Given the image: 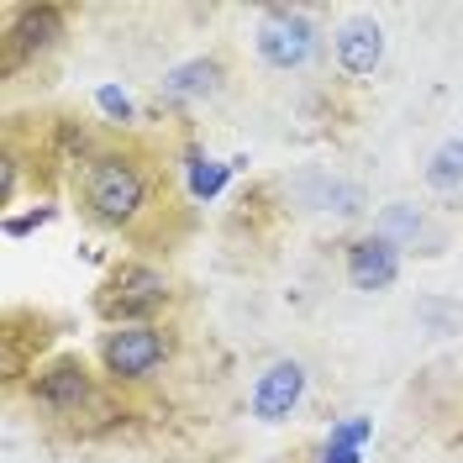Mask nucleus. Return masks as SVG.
I'll return each instance as SVG.
<instances>
[{"mask_svg": "<svg viewBox=\"0 0 463 463\" xmlns=\"http://www.w3.org/2000/svg\"><path fill=\"white\" fill-rule=\"evenodd\" d=\"M216 80H222V69L211 58H195V63H179L169 80H164V90H169L174 100H195V95H211Z\"/></svg>", "mask_w": 463, "mask_h": 463, "instance_id": "obj_9", "label": "nucleus"}, {"mask_svg": "<svg viewBox=\"0 0 463 463\" xmlns=\"http://www.w3.org/2000/svg\"><path fill=\"white\" fill-rule=\"evenodd\" d=\"M232 164H216V158H190V195L195 201H216L227 190Z\"/></svg>", "mask_w": 463, "mask_h": 463, "instance_id": "obj_12", "label": "nucleus"}, {"mask_svg": "<svg viewBox=\"0 0 463 463\" xmlns=\"http://www.w3.org/2000/svg\"><path fill=\"white\" fill-rule=\"evenodd\" d=\"M411 232H421V216H416V211H405V205L384 211V222H379V237H390V242L401 248V237H411Z\"/></svg>", "mask_w": 463, "mask_h": 463, "instance_id": "obj_13", "label": "nucleus"}, {"mask_svg": "<svg viewBox=\"0 0 463 463\" xmlns=\"http://www.w3.org/2000/svg\"><path fill=\"white\" fill-rule=\"evenodd\" d=\"M100 358H106V369L116 379H143L169 358V343H164L158 326L137 321V326H116L111 337H106V347H100Z\"/></svg>", "mask_w": 463, "mask_h": 463, "instance_id": "obj_3", "label": "nucleus"}, {"mask_svg": "<svg viewBox=\"0 0 463 463\" xmlns=\"http://www.w3.org/2000/svg\"><path fill=\"white\" fill-rule=\"evenodd\" d=\"M317 53V27L306 11H289V5H274L263 11L259 22V58L269 69H300L306 58Z\"/></svg>", "mask_w": 463, "mask_h": 463, "instance_id": "obj_2", "label": "nucleus"}, {"mask_svg": "<svg viewBox=\"0 0 463 463\" xmlns=\"http://www.w3.org/2000/svg\"><path fill=\"white\" fill-rule=\"evenodd\" d=\"M32 395L48 405V411H74V405L90 401V374L80 358H58V364H48L43 374L32 379Z\"/></svg>", "mask_w": 463, "mask_h": 463, "instance_id": "obj_7", "label": "nucleus"}, {"mask_svg": "<svg viewBox=\"0 0 463 463\" xmlns=\"http://www.w3.org/2000/svg\"><path fill=\"white\" fill-rule=\"evenodd\" d=\"M427 184H432V190H458L463 184V137H448V143L427 158Z\"/></svg>", "mask_w": 463, "mask_h": 463, "instance_id": "obj_10", "label": "nucleus"}, {"mask_svg": "<svg viewBox=\"0 0 463 463\" xmlns=\"http://www.w3.org/2000/svg\"><path fill=\"white\" fill-rule=\"evenodd\" d=\"M48 222H53V205H43V211H27V216H11V222H5V237H27V232L48 227Z\"/></svg>", "mask_w": 463, "mask_h": 463, "instance_id": "obj_15", "label": "nucleus"}, {"mask_svg": "<svg viewBox=\"0 0 463 463\" xmlns=\"http://www.w3.org/2000/svg\"><path fill=\"white\" fill-rule=\"evenodd\" d=\"M58 22H63V16H58L53 5H27V11L16 16V32H11V37H22V48H48Z\"/></svg>", "mask_w": 463, "mask_h": 463, "instance_id": "obj_11", "label": "nucleus"}, {"mask_svg": "<svg viewBox=\"0 0 463 463\" xmlns=\"http://www.w3.org/2000/svg\"><path fill=\"white\" fill-rule=\"evenodd\" d=\"M143 174L132 169L127 158H95L90 164V179H85V201L100 222H132L143 211Z\"/></svg>", "mask_w": 463, "mask_h": 463, "instance_id": "obj_1", "label": "nucleus"}, {"mask_svg": "<svg viewBox=\"0 0 463 463\" xmlns=\"http://www.w3.org/2000/svg\"><path fill=\"white\" fill-rule=\"evenodd\" d=\"M306 395V369L295 364V358H279V364H269L253 384V416L259 421H285L289 411L300 405Z\"/></svg>", "mask_w": 463, "mask_h": 463, "instance_id": "obj_6", "label": "nucleus"}, {"mask_svg": "<svg viewBox=\"0 0 463 463\" xmlns=\"http://www.w3.org/2000/svg\"><path fill=\"white\" fill-rule=\"evenodd\" d=\"M379 58H384V32H379V22L353 16V22L337 32V63H343L347 74H374Z\"/></svg>", "mask_w": 463, "mask_h": 463, "instance_id": "obj_8", "label": "nucleus"}, {"mask_svg": "<svg viewBox=\"0 0 463 463\" xmlns=\"http://www.w3.org/2000/svg\"><path fill=\"white\" fill-rule=\"evenodd\" d=\"M95 106L111 116V121H132V95H127V90H116V85L95 90Z\"/></svg>", "mask_w": 463, "mask_h": 463, "instance_id": "obj_14", "label": "nucleus"}, {"mask_svg": "<svg viewBox=\"0 0 463 463\" xmlns=\"http://www.w3.org/2000/svg\"><path fill=\"white\" fill-rule=\"evenodd\" d=\"M395 274H401V248L390 242V237H358L353 248H347V285L364 289V295H374V289H390L395 285Z\"/></svg>", "mask_w": 463, "mask_h": 463, "instance_id": "obj_5", "label": "nucleus"}, {"mask_svg": "<svg viewBox=\"0 0 463 463\" xmlns=\"http://www.w3.org/2000/svg\"><path fill=\"white\" fill-rule=\"evenodd\" d=\"M158 306H164V274L143 269V263H127L100 295V311L111 321H127V326H137V317L158 311Z\"/></svg>", "mask_w": 463, "mask_h": 463, "instance_id": "obj_4", "label": "nucleus"}]
</instances>
